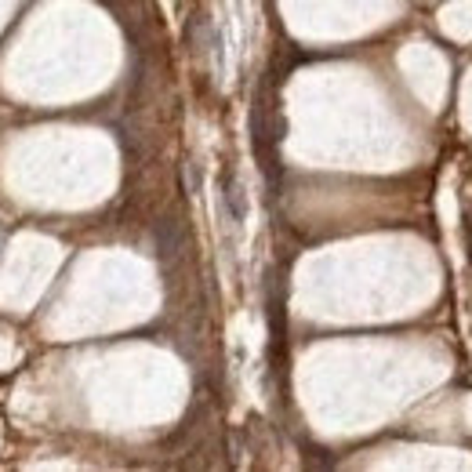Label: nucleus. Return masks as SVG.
<instances>
[{
	"instance_id": "nucleus-1",
	"label": "nucleus",
	"mask_w": 472,
	"mask_h": 472,
	"mask_svg": "<svg viewBox=\"0 0 472 472\" xmlns=\"http://www.w3.org/2000/svg\"><path fill=\"white\" fill-rule=\"evenodd\" d=\"M284 138V120L273 106L269 91H258L254 106H251V142H254V153L261 161V171H266V178L273 182L277 178V145Z\"/></svg>"
},
{
	"instance_id": "nucleus-2",
	"label": "nucleus",
	"mask_w": 472,
	"mask_h": 472,
	"mask_svg": "<svg viewBox=\"0 0 472 472\" xmlns=\"http://www.w3.org/2000/svg\"><path fill=\"white\" fill-rule=\"evenodd\" d=\"M182 247H186V233H182V226L171 222V219H164L161 226H156V254H161L164 261H171Z\"/></svg>"
},
{
	"instance_id": "nucleus-3",
	"label": "nucleus",
	"mask_w": 472,
	"mask_h": 472,
	"mask_svg": "<svg viewBox=\"0 0 472 472\" xmlns=\"http://www.w3.org/2000/svg\"><path fill=\"white\" fill-rule=\"evenodd\" d=\"M222 200H226V207H229V215H233L236 222H244V215H247V200H244L240 182H236L233 171H226V178H222Z\"/></svg>"
}]
</instances>
